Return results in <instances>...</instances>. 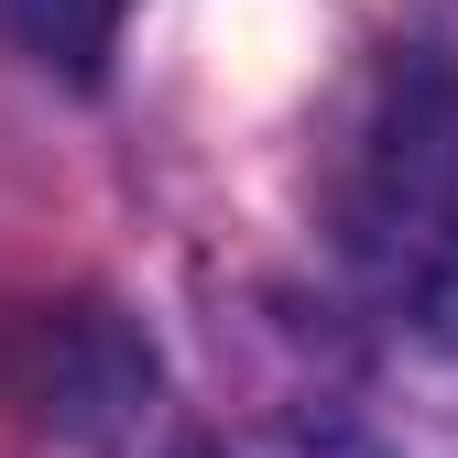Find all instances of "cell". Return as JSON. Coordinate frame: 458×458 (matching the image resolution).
I'll list each match as a JSON object with an SVG mask.
<instances>
[{"instance_id":"7a4b0ae2","label":"cell","mask_w":458,"mask_h":458,"mask_svg":"<svg viewBox=\"0 0 458 458\" xmlns=\"http://www.w3.org/2000/svg\"><path fill=\"white\" fill-rule=\"evenodd\" d=\"M121 12H131V0H0V22H12L44 66H66V77H98V55H109V33H121Z\"/></svg>"},{"instance_id":"6da1fadb","label":"cell","mask_w":458,"mask_h":458,"mask_svg":"<svg viewBox=\"0 0 458 458\" xmlns=\"http://www.w3.org/2000/svg\"><path fill=\"white\" fill-rule=\"evenodd\" d=\"M350 251L382 284V306H404L415 327H458V66L426 44L393 55L360 131Z\"/></svg>"}]
</instances>
